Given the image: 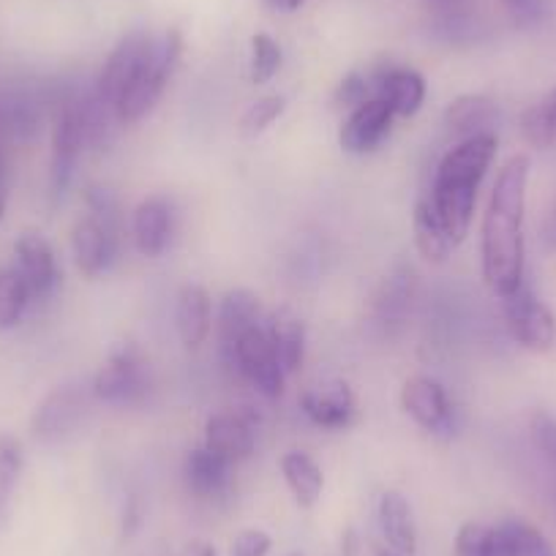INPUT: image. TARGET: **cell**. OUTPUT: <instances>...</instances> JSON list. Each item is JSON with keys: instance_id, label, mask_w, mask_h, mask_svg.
<instances>
[{"instance_id": "4fadbf2b", "label": "cell", "mask_w": 556, "mask_h": 556, "mask_svg": "<svg viewBox=\"0 0 556 556\" xmlns=\"http://www.w3.org/2000/svg\"><path fill=\"white\" fill-rule=\"evenodd\" d=\"M256 445V424L249 412H216L205 424V447L227 458L229 464H238L254 453Z\"/></svg>"}, {"instance_id": "7c38bea8", "label": "cell", "mask_w": 556, "mask_h": 556, "mask_svg": "<svg viewBox=\"0 0 556 556\" xmlns=\"http://www.w3.org/2000/svg\"><path fill=\"white\" fill-rule=\"evenodd\" d=\"M117 249H121V235L96 222L90 213L74 224L72 251L83 276L93 278L110 270L117 260Z\"/></svg>"}, {"instance_id": "44dd1931", "label": "cell", "mask_w": 556, "mask_h": 556, "mask_svg": "<svg viewBox=\"0 0 556 556\" xmlns=\"http://www.w3.org/2000/svg\"><path fill=\"white\" fill-rule=\"evenodd\" d=\"M267 339L285 374H295L306 357V325L290 308H278L267 323Z\"/></svg>"}, {"instance_id": "8992f818", "label": "cell", "mask_w": 556, "mask_h": 556, "mask_svg": "<svg viewBox=\"0 0 556 556\" xmlns=\"http://www.w3.org/2000/svg\"><path fill=\"white\" fill-rule=\"evenodd\" d=\"M151 379L142 352L134 344H121L110 355L106 366L96 374L93 395L112 406H131L148 395Z\"/></svg>"}, {"instance_id": "52a82bcc", "label": "cell", "mask_w": 556, "mask_h": 556, "mask_svg": "<svg viewBox=\"0 0 556 556\" xmlns=\"http://www.w3.org/2000/svg\"><path fill=\"white\" fill-rule=\"evenodd\" d=\"M85 412H88V390L77 382L61 384L36 406L30 431L45 445H55V442L66 440L68 434L77 431Z\"/></svg>"}, {"instance_id": "b9f144b4", "label": "cell", "mask_w": 556, "mask_h": 556, "mask_svg": "<svg viewBox=\"0 0 556 556\" xmlns=\"http://www.w3.org/2000/svg\"><path fill=\"white\" fill-rule=\"evenodd\" d=\"M545 104H548L551 115H554V117H556V90H554V93H551V96H548V99H545Z\"/></svg>"}, {"instance_id": "7a4b0ae2", "label": "cell", "mask_w": 556, "mask_h": 556, "mask_svg": "<svg viewBox=\"0 0 556 556\" xmlns=\"http://www.w3.org/2000/svg\"><path fill=\"white\" fill-rule=\"evenodd\" d=\"M494 156L496 134H478V137L462 139L456 148H451L437 167L431 202L456 245L467 238L469 227H472L478 189Z\"/></svg>"}, {"instance_id": "836d02e7", "label": "cell", "mask_w": 556, "mask_h": 556, "mask_svg": "<svg viewBox=\"0 0 556 556\" xmlns=\"http://www.w3.org/2000/svg\"><path fill=\"white\" fill-rule=\"evenodd\" d=\"M500 3L518 28H534L551 17V0H500Z\"/></svg>"}, {"instance_id": "1f68e13d", "label": "cell", "mask_w": 556, "mask_h": 556, "mask_svg": "<svg viewBox=\"0 0 556 556\" xmlns=\"http://www.w3.org/2000/svg\"><path fill=\"white\" fill-rule=\"evenodd\" d=\"M285 96H265V99L254 101V104L243 112V117H240V134H243V137H260L262 131H267L278 117L285 115Z\"/></svg>"}, {"instance_id": "83f0119b", "label": "cell", "mask_w": 556, "mask_h": 556, "mask_svg": "<svg viewBox=\"0 0 556 556\" xmlns=\"http://www.w3.org/2000/svg\"><path fill=\"white\" fill-rule=\"evenodd\" d=\"M41 106L28 93L0 96V139H30L39 128Z\"/></svg>"}, {"instance_id": "7402d4cb", "label": "cell", "mask_w": 556, "mask_h": 556, "mask_svg": "<svg viewBox=\"0 0 556 556\" xmlns=\"http://www.w3.org/2000/svg\"><path fill=\"white\" fill-rule=\"evenodd\" d=\"M175 325H178L180 341L189 350L205 344L211 336V295L205 287L186 285L178 292V303H175Z\"/></svg>"}, {"instance_id": "74e56055", "label": "cell", "mask_w": 556, "mask_h": 556, "mask_svg": "<svg viewBox=\"0 0 556 556\" xmlns=\"http://www.w3.org/2000/svg\"><path fill=\"white\" fill-rule=\"evenodd\" d=\"M270 545L273 540L267 532H262V529H245V532H240L235 538L229 556H267Z\"/></svg>"}, {"instance_id": "d590c367", "label": "cell", "mask_w": 556, "mask_h": 556, "mask_svg": "<svg viewBox=\"0 0 556 556\" xmlns=\"http://www.w3.org/2000/svg\"><path fill=\"white\" fill-rule=\"evenodd\" d=\"M529 431H532V440L534 445L540 447V453H543V456L556 467V415L538 412V415L532 417Z\"/></svg>"}, {"instance_id": "484cf974", "label": "cell", "mask_w": 556, "mask_h": 556, "mask_svg": "<svg viewBox=\"0 0 556 556\" xmlns=\"http://www.w3.org/2000/svg\"><path fill=\"white\" fill-rule=\"evenodd\" d=\"M412 298H415V276H412L409 267H401L393 276L384 278L382 290H379L377 301H374V314H377V323L382 328H393L401 325V319L406 317L412 306Z\"/></svg>"}, {"instance_id": "8d00e7d4", "label": "cell", "mask_w": 556, "mask_h": 556, "mask_svg": "<svg viewBox=\"0 0 556 556\" xmlns=\"http://www.w3.org/2000/svg\"><path fill=\"white\" fill-rule=\"evenodd\" d=\"M456 556H489V527L464 523L456 538Z\"/></svg>"}, {"instance_id": "ffe728a7", "label": "cell", "mask_w": 556, "mask_h": 556, "mask_svg": "<svg viewBox=\"0 0 556 556\" xmlns=\"http://www.w3.org/2000/svg\"><path fill=\"white\" fill-rule=\"evenodd\" d=\"M489 556H556L543 532L521 518L489 527Z\"/></svg>"}, {"instance_id": "2e32d148", "label": "cell", "mask_w": 556, "mask_h": 556, "mask_svg": "<svg viewBox=\"0 0 556 556\" xmlns=\"http://www.w3.org/2000/svg\"><path fill=\"white\" fill-rule=\"evenodd\" d=\"M173 202L169 197H148L137 205L131 218V235L134 245L139 249V254L146 256H159L164 254V249L169 245V238H173Z\"/></svg>"}, {"instance_id": "cb8c5ba5", "label": "cell", "mask_w": 556, "mask_h": 556, "mask_svg": "<svg viewBox=\"0 0 556 556\" xmlns=\"http://www.w3.org/2000/svg\"><path fill=\"white\" fill-rule=\"evenodd\" d=\"M379 527L384 540L399 554L412 556L417 551V529L412 518V507L399 491H384L379 496Z\"/></svg>"}, {"instance_id": "d6a6232c", "label": "cell", "mask_w": 556, "mask_h": 556, "mask_svg": "<svg viewBox=\"0 0 556 556\" xmlns=\"http://www.w3.org/2000/svg\"><path fill=\"white\" fill-rule=\"evenodd\" d=\"M521 131L534 148H545V146H551V142H554L556 117L551 115V110H548V104H545V101H543V104L529 106V110L523 112Z\"/></svg>"}, {"instance_id": "ee69618b", "label": "cell", "mask_w": 556, "mask_h": 556, "mask_svg": "<svg viewBox=\"0 0 556 556\" xmlns=\"http://www.w3.org/2000/svg\"><path fill=\"white\" fill-rule=\"evenodd\" d=\"M379 556H390V554H379Z\"/></svg>"}, {"instance_id": "e0dca14e", "label": "cell", "mask_w": 556, "mask_h": 556, "mask_svg": "<svg viewBox=\"0 0 556 556\" xmlns=\"http://www.w3.org/2000/svg\"><path fill=\"white\" fill-rule=\"evenodd\" d=\"M262 319V303L254 292L249 290H232L224 295L222 308H218V339H222V355L224 361H232V352L238 341L243 339L249 330L260 328Z\"/></svg>"}, {"instance_id": "60d3db41", "label": "cell", "mask_w": 556, "mask_h": 556, "mask_svg": "<svg viewBox=\"0 0 556 556\" xmlns=\"http://www.w3.org/2000/svg\"><path fill=\"white\" fill-rule=\"evenodd\" d=\"M194 556H216V548L207 543H197L194 545Z\"/></svg>"}, {"instance_id": "4316f807", "label": "cell", "mask_w": 556, "mask_h": 556, "mask_svg": "<svg viewBox=\"0 0 556 556\" xmlns=\"http://www.w3.org/2000/svg\"><path fill=\"white\" fill-rule=\"evenodd\" d=\"M281 475H285L287 485H290L292 496L301 507H314L323 496V469L317 467L312 456L301 451H292L281 458Z\"/></svg>"}, {"instance_id": "5b68a950", "label": "cell", "mask_w": 556, "mask_h": 556, "mask_svg": "<svg viewBox=\"0 0 556 556\" xmlns=\"http://www.w3.org/2000/svg\"><path fill=\"white\" fill-rule=\"evenodd\" d=\"M505 325L513 341L529 352H548L556 346V317L543 301L532 292V287L521 285L516 292L502 298Z\"/></svg>"}, {"instance_id": "3957f363", "label": "cell", "mask_w": 556, "mask_h": 556, "mask_svg": "<svg viewBox=\"0 0 556 556\" xmlns=\"http://www.w3.org/2000/svg\"><path fill=\"white\" fill-rule=\"evenodd\" d=\"M180 50H184V41H180L178 30H169L162 39H153L151 58H148V66L142 68L137 79L128 85L126 93L117 99L115 104V121L123 126H131V123L142 121L148 112L156 106V101L162 99L164 88H167L169 77H173L175 66L180 61Z\"/></svg>"}, {"instance_id": "8fae6325", "label": "cell", "mask_w": 556, "mask_h": 556, "mask_svg": "<svg viewBox=\"0 0 556 556\" xmlns=\"http://www.w3.org/2000/svg\"><path fill=\"white\" fill-rule=\"evenodd\" d=\"M14 267L20 270L25 285H28L34 301L50 298L55 292L58 281H61L55 251H52V245L39 232L20 235L17 243H14Z\"/></svg>"}, {"instance_id": "9a60e30c", "label": "cell", "mask_w": 556, "mask_h": 556, "mask_svg": "<svg viewBox=\"0 0 556 556\" xmlns=\"http://www.w3.org/2000/svg\"><path fill=\"white\" fill-rule=\"evenodd\" d=\"M371 90L393 110V115H415L426 101V79L406 66H382L374 72Z\"/></svg>"}, {"instance_id": "ac0fdd59", "label": "cell", "mask_w": 556, "mask_h": 556, "mask_svg": "<svg viewBox=\"0 0 556 556\" xmlns=\"http://www.w3.org/2000/svg\"><path fill=\"white\" fill-rule=\"evenodd\" d=\"M301 409L319 429H346L355 417V395L344 382L312 388L301 395Z\"/></svg>"}, {"instance_id": "603a6c76", "label": "cell", "mask_w": 556, "mask_h": 556, "mask_svg": "<svg viewBox=\"0 0 556 556\" xmlns=\"http://www.w3.org/2000/svg\"><path fill=\"white\" fill-rule=\"evenodd\" d=\"M412 229H415L417 251L424 254V260L434 262V265L447 262V256H451L453 249H456V240L451 238V232H447L445 224H442L431 197H424V200L415 205Z\"/></svg>"}, {"instance_id": "7bdbcfd3", "label": "cell", "mask_w": 556, "mask_h": 556, "mask_svg": "<svg viewBox=\"0 0 556 556\" xmlns=\"http://www.w3.org/2000/svg\"><path fill=\"white\" fill-rule=\"evenodd\" d=\"M290 556H301V554H290Z\"/></svg>"}, {"instance_id": "4dcf8cb0", "label": "cell", "mask_w": 556, "mask_h": 556, "mask_svg": "<svg viewBox=\"0 0 556 556\" xmlns=\"http://www.w3.org/2000/svg\"><path fill=\"white\" fill-rule=\"evenodd\" d=\"M281 68V47L270 39L267 34H256L251 39V61H249V72H251V83L254 85H265L276 77V72Z\"/></svg>"}, {"instance_id": "f35d334b", "label": "cell", "mask_w": 556, "mask_h": 556, "mask_svg": "<svg viewBox=\"0 0 556 556\" xmlns=\"http://www.w3.org/2000/svg\"><path fill=\"white\" fill-rule=\"evenodd\" d=\"M7 197H9L7 162H3V153H0V218H3V213H7Z\"/></svg>"}, {"instance_id": "9c48e42d", "label": "cell", "mask_w": 556, "mask_h": 556, "mask_svg": "<svg viewBox=\"0 0 556 556\" xmlns=\"http://www.w3.org/2000/svg\"><path fill=\"white\" fill-rule=\"evenodd\" d=\"M227 366H235L260 395L265 399H278V395L285 393V368L278 363L276 352H273L270 339L262 328L249 330L243 339L238 341L232 352V361Z\"/></svg>"}, {"instance_id": "d4e9b609", "label": "cell", "mask_w": 556, "mask_h": 556, "mask_svg": "<svg viewBox=\"0 0 556 556\" xmlns=\"http://www.w3.org/2000/svg\"><path fill=\"white\" fill-rule=\"evenodd\" d=\"M496 121H500V110L485 96H462L445 112L447 128L462 139L478 137V134H494L491 126H496Z\"/></svg>"}, {"instance_id": "5bb4252c", "label": "cell", "mask_w": 556, "mask_h": 556, "mask_svg": "<svg viewBox=\"0 0 556 556\" xmlns=\"http://www.w3.org/2000/svg\"><path fill=\"white\" fill-rule=\"evenodd\" d=\"M393 110L384 104L382 99H368L363 101L361 106L350 112V117L344 121L339 131V142L346 153H355V156H363V153H371L374 148H379L384 137L390 134V126H393Z\"/></svg>"}, {"instance_id": "ab89813d", "label": "cell", "mask_w": 556, "mask_h": 556, "mask_svg": "<svg viewBox=\"0 0 556 556\" xmlns=\"http://www.w3.org/2000/svg\"><path fill=\"white\" fill-rule=\"evenodd\" d=\"M267 7L273 9V12H298V9L303 7V3H306V0H265Z\"/></svg>"}, {"instance_id": "f546056e", "label": "cell", "mask_w": 556, "mask_h": 556, "mask_svg": "<svg viewBox=\"0 0 556 556\" xmlns=\"http://www.w3.org/2000/svg\"><path fill=\"white\" fill-rule=\"evenodd\" d=\"M30 290L23 281L17 267L0 270V330H9L23 319L25 308L30 306Z\"/></svg>"}, {"instance_id": "277c9868", "label": "cell", "mask_w": 556, "mask_h": 556, "mask_svg": "<svg viewBox=\"0 0 556 556\" xmlns=\"http://www.w3.org/2000/svg\"><path fill=\"white\" fill-rule=\"evenodd\" d=\"M85 139L83 112H79L77 96H68L58 104L55 126H52V159H50V194L52 202H61L72 186L74 169H77L79 153Z\"/></svg>"}, {"instance_id": "d6986e66", "label": "cell", "mask_w": 556, "mask_h": 556, "mask_svg": "<svg viewBox=\"0 0 556 556\" xmlns=\"http://www.w3.org/2000/svg\"><path fill=\"white\" fill-rule=\"evenodd\" d=\"M184 478L197 500H218L232 489V464L213 453L211 447H194L186 456Z\"/></svg>"}, {"instance_id": "ba28073f", "label": "cell", "mask_w": 556, "mask_h": 556, "mask_svg": "<svg viewBox=\"0 0 556 556\" xmlns=\"http://www.w3.org/2000/svg\"><path fill=\"white\" fill-rule=\"evenodd\" d=\"M153 50V36L142 34H128L126 39H121V45L112 50V55L106 58L104 68L99 74V83H96L93 93L99 96V101L104 106H110L115 112L117 99L128 90V85L142 74V68L148 66V58Z\"/></svg>"}, {"instance_id": "f1b7e54d", "label": "cell", "mask_w": 556, "mask_h": 556, "mask_svg": "<svg viewBox=\"0 0 556 556\" xmlns=\"http://www.w3.org/2000/svg\"><path fill=\"white\" fill-rule=\"evenodd\" d=\"M20 472H23V445L14 437L0 434V529L9 521Z\"/></svg>"}, {"instance_id": "6da1fadb", "label": "cell", "mask_w": 556, "mask_h": 556, "mask_svg": "<svg viewBox=\"0 0 556 556\" xmlns=\"http://www.w3.org/2000/svg\"><path fill=\"white\" fill-rule=\"evenodd\" d=\"M529 156L516 153L505 162L491 189L480 229L483 278L494 295L505 298L523 285V213H527Z\"/></svg>"}, {"instance_id": "30bf717a", "label": "cell", "mask_w": 556, "mask_h": 556, "mask_svg": "<svg viewBox=\"0 0 556 556\" xmlns=\"http://www.w3.org/2000/svg\"><path fill=\"white\" fill-rule=\"evenodd\" d=\"M401 404L406 415L415 420L420 429L431 431L437 437H451L456 429V409L447 399L445 388L431 377L406 379L401 390Z\"/></svg>"}, {"instance_id": "e575fe53", "label": "cell", "mask_w": 556, "mask_h": 556, "mask_svg": "<svg viewBox=\"0 0 556 556\" xmlns=\"http://www.w3.org/2000/svg\"><path fill=\"white\" fill-rule=\"evenodd\" d=\"M368 99H374L371 79L363 77V74H346L339 88H336V104L344 106V110H355Z\"/></svg>"}]
</instances>
